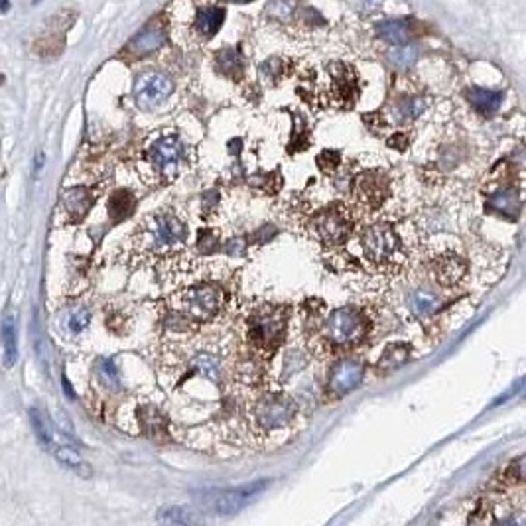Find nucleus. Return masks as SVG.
Instances as JSON below:
<instances>
[{"mask_svg": "<svg viewBox=\"0 0 526 526\" xmlns=\"http://www.w3.org/2000/svg\"><path fill=\"white\" fill-rule=\"evenodd\" d=\"M188 237V227L178 215L170 211H158L146 217L140 223L138 229L131 237V256L132 263L144 264L152 258H160L170 253Z\"/></svg>", "mask_w": 526, "mask_h": 526, "instance_id": "nucleus-1", "label": "nucleus"}, {"mask_svg": "<svg viewBox=\"0 0 526 526\" xmlns=\"http://www.w3.org/2000/svg\"><path fill=\"white\" fill-rule=\"evenodd\" d=\"M361 248L365 261L378 270H396L403 263V238L388 223H377L363 231Z\"/></svg>", "mask_w": 526, "mask_h": 526, "instance_id": "nucleus-2", "label": "nucleus"}, {"mask_svg": "<svg viewBox=\"0 0 526 526\" xmlns=\"http://www.w3.org/2000/svg\"><path fill=\"white\" fill-rule=\"evenodd\" d=\"M367 331L369 320L365 318V313L353 305H345L329 315L323 328V338L328 339L329 345L351 347L361 343L367 338Z\"/></svg>", "mask_w": 526, "mask_h": 526, "instance_id": "nucleus-3", "label": "nucleus"}, {"mask_svg": "<svg viewBox=\"0 0 526 526\" xmlns=\"http://www.w3.org/2000/svg\"><path fill=\"white\" fill-rule=\"evenodd\" d=\"M288 308H266L248 323V341L261 353H274L284 339Z\"/></svg>", "mask_w": 526, "mask_h": 526, "instance_id": "nucleus-4", "label": "nucleus"}, {"mask_svg": "<svg viewBox=\"0 0 526 526\" xmlns=\"http://www.w3.org/2000/svg\"><path fill=\"white\" fill-rule=\"evenodd\" d=\"M225 304V292L219 286L188 288L176 296V310L193 321H209Z\"/></svg>", "mask_w": 526, "mask_h": 526, "instance_id": "nucleus-5", "label": "nucleus"}, {"mask_svg": "<svg viewBox=\"0 0 526 526\" xmlns=\"http://www.w3.org/2000/svg\"><path fill=\"white\" fill-rule=\"evenodd\" d=\"M313 235L328 247L343 245L353 233V221L341 206H331L321 211L312 223Z\"/></svg>", "mask_w": 526, "mask_h": 526, "instance_id": "nucleus-6", "label": "nucleus"}, {"mask_svg": "<svg viewBox=\"0 0 526 526\" xmlns=\"http://www.w3.org/2000/svg\"><path fill=\"white\" fill-rule=\"evenodd\" d=\"M148 162L160 181H173L180 172L183 146L178 136L166 134L152 144L148 148Z\"/></svg>", "mask_w": 526, "mask_h": 526, "instance_id": "nucleus-7", "label": "nucleus"}, {"mask_svg": "<svg viewBox=\"0 0 526 526\" xmlns=\"http://www.w3.org/2000/svg\"><path fill=\"white\" fill-rule=\"evenodd\" d=\"M294 414H296V403L288 396L276 395L258 400L253 412V418L263 432H274L290 424Z\"/></svg>", "mask_w": 526, "mask_h": 526, "instance_id": "nucleus-8", "label": "nucleus"}, {"mask_svg": "<svg viewBox=\"0 0 526 526\" xmlns=\"http://www.w3.org/2000/svg\"><path fill=\"white\" fill-rule=\"evenodd\" d=\"M173 91L172 79L164 74H150L140 75L134 83V101L142 111H152L160 107Z\"/></svg>", "mask_w": 526, "mask_h": 526, "instance_id": "nucleus-9", "label": "nucleus"}, {"mask_svg": "<svg viewBox=\"0 0 526 526\" xmlns=\"http://www.w3.org/2000/svg\"><path fill=\"white\" fill-rule=\"evenodd\" d=\"M266 483H251L247 487H241L235 491H217V493H209L201 497V505L203 509L215 515H233L241 510L247 501H251L255 495L263 491Z\"/></svg>", "mask_w": 526, "mask_h": 526, "instance_id": "nucleus-10", "label": "nucleus"}, {"mask_svg": "<svg viewBox=\"0 0 526 526\" xmlns=\"http://www.w3.org/2000/svg\"><path fill=\"white\" fill-rule=\"evenodd\" d=\"M388 193V181L387 176L378 170H370L361 176H357V180L353 183V196L357 199V203L363 206L365 209H378V207L385 203Z\"/></svg>", "mask_w": 526, "mask_h": 526, "instance_id": "nucleus-11", "label": "nucleus"}, {"mask_svg": "<svg viewBox=\"0 0 526 526\" xmlns=\"http://www.w3.org/2000/svg\"><path fill=\"white\" fill-rule=\"evenodd\" d=\"M97 201V191L85 186H74L61 191L59 196V211L66 215L67 221H81L89 213L91 207Z\"/></svg>", "mask_w": 526, "mask_h": 526, "instance_id": "nucleus-12", "label": "nucleus"}, {"mask_svg": "<svg viewBox=\"0 0 526 526\" xmlns=\"http://www.w3.org/2000/svg\"><path fill=\"white\" fill-rule=\"evenodd\" d=\"M363 375H365V369L361 363L353 361V359H341L333 365V369L329 373V393L333 396H343L351 393L353 388L361 385Z\"/></svg>", "mask_w": 526, "mask_h": 526, "instance_id": "nucleus-13", "label": "nucleus"}, {"mask_svg": "<svg viewBox=\"0 0 526 526\" xmlns=\"http://www.w3.org/2000/svg\"><path fill=\"white\" fill-rule=\"evenodd\" d=\"M432 270H434V278H436V282L440 286H444V288H453V286H457L461 280H463V276H465L467 264L461 261V256L447 253V255L438 256L436 261H434Z\"/></svg>", "mask_w": 526, "mask_h": 526, "instance_id": "nucleus-14", "label": "nucleus"}, {"mask_svg": "<svg viewBox=\"0 0 526 526\" xmlns=\"http://www.w3.org/2000/svg\"><path fill=\"white\" fill-rule=\"evenodd\" d=\"M166 44V32L160 28V26H150V28H144L140 30L131 41H128V51L132 56H148V54H154L158 51L162 46Z\"/></svg>", "mask_w": 526, "mask_h": 526, "instance_id": "nucleus-15", "label": "nucleus"}, {"mask_svg": "<svg viewBox=\"0 0 526 526\" xmlns=\"http://www.w3.org/2000/svg\"><path fill=\"white\" fill-rule=\"evenodd\" d=\"M0 345H2V367L10 370L16 365L18 359V341H16V320L12 313H6L0 328Z\"/></svg>", "mask_w": 526, "mask_h": 526, "instance_id": "nucleus-16", "label": "nucleus"}, {"mask_svg": "<svg viewBox=\"0 0 526 526\" xmlns=\"http://www.w3.org/2000/svg\"><path fill=\"white\" fill-rule=\"evenodd\" d=\"M377 34L380 40L388 41L393 46H404L412 38V28L408 20H385L377 26Z\"/></svg>", "mask_w": 526, "mask_h": 526, "instance_id": "nucleus-17", "label": "nucleus"}, {"mask_svg": "<svg viewBox=\"0 0 526 526\" xmlns=\"http://www.w3.org/2000/svg\"><path fill=\"white\" fill-rule=\"evenodd\" d=\"M467 99L473 107L481 113V115H495L502 103V93L499 91L481 89V87H473L467 91Z\"/></svg>", "mask_w": 526, "mask_h": 526, "instance_id": "nucleus-18", "label": "nucleus"}, {"mask_svg": "<svg viewBox=\"0 0 526 526\" xmlns=\"http://www.w3.org/2000/svg\"><path fill=\"white\" fill-rule=\"evenodd\" d=\"M134 206H136V199H134L131 191L118 189L108 199V215H111V219L115 223L123 221V219H126L134 211Z\"/></svg>", "mask_w": 526, "mask_h": 526, "instance_id": "nucleus-19", "label": "nucleus"}, {"mask_svg": "<svg viewBox=\"0 0 526 526\" xmlns=\"http://www.w3.org/2000/svg\"><path fill=\"white\" fill-rule=\"evenodd\" d=\"M223 22H225V10L223 9H206L199 10L198 18H196V28L207 38H211L221 30Z\"/></svg>", "mask_w": 526, "mask_h": 526, "instance_id": "nucleus-20", "label": "nucleus"}, {"mask_svg": "<svg viewBox=\"0 0 526 526\" xmlns=\"http://www.w3.org/2000/svg\"><path fill=\"white\" fill-rule=\"evenodd\" d=\"M54 455H56V460L59 463H64L66 467H71L74 471H77L81 477H91V469L89 465L81 460V455L75 452L74 447H67V445H58V447H54Z\"/></svg>", "mask_w": 526, "mask_h": 526, "instance_id": "nucleus-21", "label": "nucleus"}, {"mask_svg": "<svg viewBox=\"0 0 526 526\" xmlns=\"http://www.w3.org/2000/svg\"><path fill=\"white\" fill-rule=\"evenodd\" d=\"M333 89H335V97L343 101L347 105L355 103V95H357V87H355V79L349 69L341 67L338 71V77H333Z\"/></svg>", "mask_w": 526, "mask_h": 526, "instance_id": "nucleus-22", "label": "nucleus"}, {"mask_svg": "<svg viewBox=\"0 0 526 526\" xmlns=\"http://www.w3.org/2000/svg\"><path fill=\"white\" fill-rule=\"evenodd\" d=\"M217 66H219V69H221L227 77L238 79V75L243 71V59H241L237 50L225 48V50H221L217 54Z\"/></svg>", "mask_w": 526, "mask_h": 526, "instance_id": "nucleus-23", "label": "nucleus"}, {"mask_svg": "<svg viewBox=\"0 0 526 526\" xmlns=\"http://www.w3.org/2000/svg\"><path fill=\"white\" fill-rule=\"evenodd\" d=\"M193 367L198 373H201L203 377L219 383V375H221V361L217 355L211 353H199L198 357H193Z\"/></svg>", "mask_w": 526, "mask_h": 526, "instance_id": "nucleus-24", "label": "nucleus"}, {"mask_svg": "<svg viewBox=\"0 0 526 526\" xmlns=\"http://www.w3.org/2000/svg\"><path fill=\"white\" fill-rule=\"evenodd\" d=\"M30 420H32V426L36 430V436L41 442V445L46 447H54V426L48 420V416H44L38 408L30 410Z\"/></svg>", "mask_w": 526, "mask_h": 526, "instance_id": "nucleus-25", "label": "nucleus"}, {"mask_svg": "<svg viewBox=\"0 0 526 526\" xmlns=\"http://www.w3.org/2000/svg\"><path fill=\"white\" fill-rule=\"evenodd\" d=\"M408 353H410V347L404 345V343H395V345H388L385 355L380 357L378 361V367L388 370L398 369L406 359H408Z\"/></svg>", "mask_w": 526, "mask_h": 526, "instance_id": "nucleus-26", "label": "nucleus"}, {"mask_svg": "<svg viewBox=\"0 0 526 526\" xmlns=\"http://www.w3.org/2000/svg\"><path fill=\"white\" fill-rule=\"evenodd\" d=\"M418 58V51L416 48H412L408 44H404V46H396L395 50L388 54V59H390V64H395L396 67H400V69H406V67H410L414 61Z\"/></svg>", "mask_w": 526, "mask_h": 526, "instance_id": "nucleus-27", "label": "nucleus"}, {"mask_svg": "<svg viewBox=\"0 0 526 526\" xmlns=\"http://www.w3.org/2000/svg\"><path fill=\"white\" fill-rule=\"evenodd\" d=\"M158 520L173 522V525H189V522H196V517L189 515V510L181 509V507H166L158 512Z\"/></svg>", "mask_w": 526, "mask_h": 526, "instance_id": "nucleus-28", "label": "nucleus"}, {"mask_svg": "<svg viewBox=\"0 0 526 526\" xmlns=\"http://www.w3.org/2000/svg\"><path fill=\"white\" fill-rule=\"evenodd\" d=\"M491 209L510 217V213H517L518 211V198L509 193V191L497 193V196H493V201H491Z\"/></svg>", "mask_w": 526, "mask_h": 526, "instance_id": "nucleus-29", "label": "nucleus"}, {"mask_svg": "<svg viewBox=\"0 0 526 526\" xmlns=\"http://www.w3.org/2000/svg\"><path fill=\"white\" fill-rule=\"evenodd\" d=\"M97 377H99L101 385H105L107 388H113V390L118 388V373L111 359H101L97 365Z\"/></svg>", "mask_w": 526, "mask_h": 526, "instance_id": "nucleus-30", "label": "nucleus"}, {"mask_svg": "<svg viewBox=\"0 0 526 526\" xmlns=\"http://www.w3.org/2000/svg\"><path fill=\"white\" fill-rule=\"evenodd\" d=\"M339 160H341V156H339L338 150H323L320 156H318L315 162H318V168H320L321 172L331 173L338 170Z\"/></svg>", "mask_w": 526, "mask_h": 526, "instance_id": "nucleus-31", "label": "nucleus"}, {"mask_svg": "<svg viewBox=\"0 0 526 526\" xmlns=\"http://www.w3.org/2000/svg\"><path fill=\"white\" fill-rule=\"evenodd\" d=\"M294 9H296V0H272L268 4V12L280 20L292 16Z\"/></svg>", "mask_w": 526, "mask_h": 526, "instance_id": "nucleus-32", "label": "nucleus"}, {"mask_svg": "<svg viewBox=\"0 0 526 526\" xmlns=\"http://www.w3.org/2000/svg\"><path fill=\"white\" fill-rule=\"evenodd\" d=\"M424 107H426V103L422 99H404L400 103V115L404 118H416L424 111Z\"/></svg>", "mask_w": 526, "mask_h": 526, "instance_id": "nucleus-33", "label": "nucleus"}, {"mask_svg": "<svg viewBox=\"0 0 526 526\" xmlns=\"http://www.w3.org/2000/svg\"><path fill=\"white\" fill-rule=\"evenodd\" d=\"M89 318L91 313L87 310H79V312H75L71 318H69V329L74 331V333H79L83 329L87 328V323H89Z\"/></svg>", "mask_w": 526, "mask_h": 526, "instance_id": "nucleus-34", "label": "nucleus"}, {"mask_svg": "<svg viewBox=\"0 0 526 526\" xmlns=\"http://www.w3.org/2000/svg\"><path fill=\"white\" fill-rule=\"evenodd\" d=\"M432 308H434V300H432V296H428L424 292H418V294H416V312L428 313L432 312Z\"/></svg>", "mask_w": 526, "mask_h": 526, "instance_id": "nucleus-35", "label": "nucleus"}, {"mask_svg": "<svg viewBox=\"0 0 526 526\" xmlns=\"http://www.w3.org/2000/svg\"><path fill=\"white\" fill-rule=\"evenodd\" d=\"M387 144L393 150H404L406 146H408V138H406L404 134H400V132H396L395 136H390V138H388Z\"/></svg>", "mask_w": 526, "mask_h": 526, "instance_id": "nucleus-36", "label": "nucleus"}, {"mask_svg": "<svg viewBox=\"0 0 526 526\" xmlns=\"http://www.w3.org/2000/svg\"><path fill=\"white\" fill-rule=\"evenodd\" d=\"M10 9L9 0H0V12H6Z\"/></svg>", "mask_w": 526, "mask_h": 526, "instance_id": "nucleus-37", "label": "nucleus"}, {"mask_svg": "<svg viewBox=\"0 0 526 526\" xmlns=\"http://www.w3.org/2000/svg\"><path fill=\"white\" fill-rule=\"evenodd\" d=\"M363 2H365V4H369V6H370V4H377L378 0H363Z\"/></svg>", "mask_w": 526, "mask_h": 526, "instance_id": "nucleus-38", "label": "nucleus"}, {"mask_svg": "<svg viewBox=\"0 0 526 526\" xmlns=\"http://www.w3.org/2000/svg\"><path fill=\"white\" fill-rule=\"evenodd\" d=\"M231 2H253V0H231Z\"/></svg>", "mask_w": 526, "mask_h": 526, "instance_id": "nucleus-39", "label": "nucleus"}, {"mask_svg": "<svg viewBox=\"0 0 526 526\" xmlns=\"http://www.w3.org/2000/svg\"><path fill=\"white\" fill-rule=\"evenodd\" d=\"M34 2H40V0H34Z\"/></svg>", "mask_w": 526, "mask_h": 526, "instance_id": "nucleus-40", "label": "nucleus"}]
</instances>
